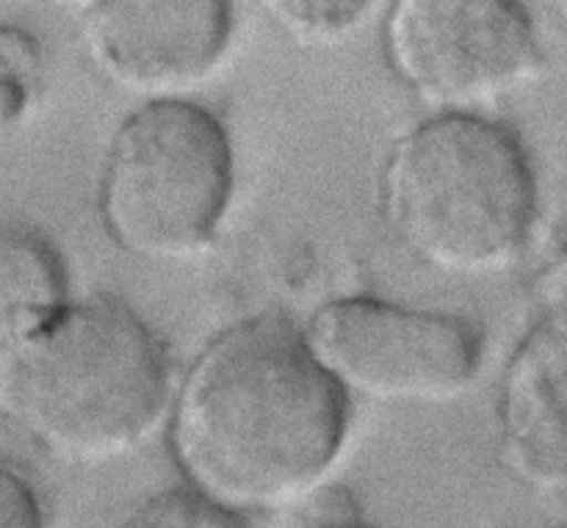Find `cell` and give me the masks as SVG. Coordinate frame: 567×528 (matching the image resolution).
<instances>
[{"label": "cell", "mask_w": 567, "mask_h": 528, "mask_svg": "<svg viewBox=\"0 0 567 528\" xmlns=\"http://www.w3.org/2000/svg\"><path fill=\"white\" fill-rule=\"evenodd\" d=\"M349 429L347 393L280 319H249L203 349L169 415L188 490L241 518L313 496Z\"/></svg>", "instance_id": "obj_1"}, {"label": "cell", "mask_w": 567, "mask_h": 528, "mask_svg": "<svg viewBox=\"0 0 567 528\" xmlns=\"http://www.w3.org/2000/svg\"><path fill=\"white\" fill-rule=\"evenodd\" d=\"M0 398L53 457L109 463L136 452L169 402L155 332L109 297L64 313L0 363Z\"/></svg>", "instance_id": "obj_2"}, {"label": "cell", "mask_w": 567, "mask_h": 528, "mask_svg": "<svg viewBox=\"0 0 567 528\" xmlns=\"http://www.w3.org/2000/svg\"><path fill=\"white\" fill-rule=\"evenodd\" d=\"M382 199L415 258L449 275H491L524 249L537 186L509 127L482 114H435L391 153Z\"/></svg>", "instance_id": "obj_3"}, {"label": "cell", "mask_w": 567, "mask_h": 528, "mask_svg": "<svg viewBox=\"0 0 567 528\" xmlns=\"http://www.w3.org/2000/svg\"><path fill=\"white\" fill-rule=\"evenodd\" d=\"M233 194V144L210 111L147 103L111 142L100 183L105 230L144 260H188L210 247Z\"/></svg>", "instance_id": "obj_4"}, {"label": "cell", "mask_w": 567, "mask_h": 528, "mask_svg": "<svg viewBox=\"0 0 567 528\" xmlns=\"http://www.w3.org/2000/svg\"><path fill=\"white\" fill-rule=\"evenodd\" d=\"M385 48L399 81L437 114H480L543 70L529 17L493 0H399Z\"/></svg>", "instance_id": "obj_5"}, {"label": "cell", "mask_w": 567, "mask_h": 528, "mask_svg": "<svg viewBox=\"0 0 567 528\" xmlns=\"http://www.w3.org/2000/svg\"><path fill=\"white\" fill-rule=\"evenodd\" d=\"M305 341L347 396L374 402H452L482 360L480 335L463 319L365 297L324 304Z\"/></svg>", "instance_id": "obj_6"}, {"label": "cell", "mask_w": 567, "mask_h": 528, "mask_svg": "<svg viewBox=\"0 0 567 528\" xmlns=\"http://www.w3.org/2000/svg\"><path fill=\"white\" fill-rule=\"evenodd\" d=\"M230 31L227 3L105 0L83 9V39L100 75L150 103L181 100L208 81Z\"/></svg>", "instance_id": "obj_7"}, {"label": "cell", "mask_w": 567, "mask_h": 528, "mask_svg": "<svg viewBox=\"0 0 567 528\" xmlns=\"http://www.w3.org/2000/svg\"><path fill=\"white\" fill-rule=\"evenodd\" d=\"M498 435L520 482L567 487V302L548 310L515 349L498 393Z\"/></svg>", "instance_id": "obj_8"}, {"label": "cell", "mask_w": 567, "mask_h": 528, "mask_svg": "<svg viewBox=\"0 0 567 528\" xmlns=\"http://www.w3.org/2000/svg\"><path fill=\"white\" fill-rule=\"evenodd\" d=\"M66 310V275L44 238L0 227V363Z\"/></svg>", "instance_id": "obj_9"}, {"label": "cell", "mask_w": 567, "mask_h": 528, "mask_svg": "<svg viewBox=\"0 0 567 528\" xmlns=\"http://www.w3.org/2000/svg\"><path fill=\"white\" fill-rule=\"evenodd\" d=\"M275 22L299 44L324 48L354 37L369 22L374 3H269Z\"/></svg>", "instance_id": "obj_10"}, {"label": "cell", "mask_w": 567, "mask_h": 528, "mask_svg": "<svg viewBox=\"0 0 567 528\" xmlns=\"http://www.w3.org/2000/svg\"><path fill=\"white\" fill-rule=\"evenodd\" d=\"M120 528H244L241 518L225 513L188 487L166 490L144 501Z\"/></svg>", "instance_id": "obj_11"}, {"label": "cell", "mask_w": 567, "mask_h": 528, "mask_svg": "<svg viewBox=\"0 0 567 528\" xmlns=\"http://www.w3.org/2000/svg\"><path fill=\"white\" fill-rule=\"evenodd\" d=\"M0 528H44L37 493L6 465H0Z\"/></svg>", "instance_id": "obj_12"}, {"label": "cell", "mask_w": 567, "mask_h": 528, "mask_svg": "<svg viewBox=\"0 0 567 528\" xmlns=\"http://www.w3.org/2000/svg\"><path fill=\"white\" fill-rule=\"evenodd\" d=\"M293 528H371L363 520L352 518V515H313V518L302 520Z\"/></svg>", "instance_id": "obj_13"}, {"label": "cell", "mask_w": 567, "mask_h": 528, "mask_svg": "<svg viewBox=\"0 0 567 528\" xmlns=\"http://www.w3.org/2000/svg\"><path fill=\"white\" fill-rule=\"evenodd\" d=\"M559 14H563V22L567 25V3H559Z\"/></svg>", "instance_id": "obj_14"}]
</instances>
